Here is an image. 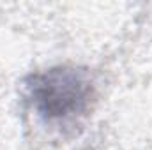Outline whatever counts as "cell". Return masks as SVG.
Instances as JSON below:
<instances>
[{"label": "cell", "instance_id": "1", "mask_svg": "<svg viewBox=\"0 0 152 150\" xmlns=\"http://www.w3.org/2000/svg\"><path fill=\"white\" fill-rule=\"evenodd\" d=\"M28 94L36 111L46 120H71L90 108L94 85L85 71L53 67L30 78Z\"/></svg>", "mask_w": 152, "mask_h": 150}]
</instances>
